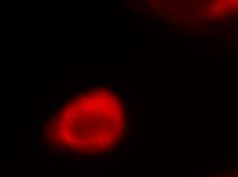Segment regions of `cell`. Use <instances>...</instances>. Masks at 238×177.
Returning a JSON list of instances; mask_svg holds the SVG:
<instances>
[{
    "instance_id": "cell-1",
    "label": "cell",
    "mask_w": 238,
    "mask_h": 177,
    "mask_svg": "<svg viewBox=\"0 0 238 177\" xmlns=\"http://www.w3.org/2000/svg\"><path fill=\"white\" fill-rule=\"evenodd\" d=\"M203 5V1H200V0H188L186 1V6L188 8H192V9H198L200 8Z\"/></svg>"
},
{
    "instance_id": "cell-2",
    "label": "cell",
    "mask_w": 238,
    "mask_h": 177,
    "mask_svg": "<svg viewBox=\"0 0 238 177\" xmlns=\"http://www.w3.org/2000/svg\"><path fill=\"white\" fill-rule=\"evenodd\" d=\"M169 8H170V10H172L174 12H180V13H183V12H184L182 7H180L178 5H176V4L170 5V6H169Z\"/></svg>"
},
{
    "instance_id": "cell-3",
    "label": "cell",
    "mask_w": 238,
    "mask_h": 177,
    "mask_svg": "<svg viewBox=\"0 0 238 177\" xmlns=\"http://www.w3.org/2000/svg\"><path fill=\"white\" fill-rule=\"evenodd\" d=\"M214 33V29L212 28V27H206L205 30H204V34L205 35H212Z\"/></svg>"
},
{
    "instance_id": "cell-4",
    "label": "cell",
    "mask_w": 238,
    "mask_h": 177,
    "mask_svg": "<svg viewBox=\"0 0 238 177\" xmlns=\"http://www.w3.org/2000/svg\"><path fill=\"white\" fill-rule=\"evenodd\" d=\"M237 16H238V15H237ZM237 16H231V18H230V22H231V24L233 25V26L237 25V21H236Z\"/></svg>"
},
{
    "instance_id": "cell-5",
    "label": "cell",
    "mask_w": 238,
    "mask_h": 177,
    "mask_svg": "<svg viewBox=\"0 0 238 177\" xmlns=\"http://www.w3.org/2000/svg\"><path fill=\"white\" fill-rule=\"evenodd\" d=\"M158 31L160 32V33H163V34H165L167 32V28L166 27H164V26H161L159 29H158Z\"/></svg>"
},
{
    "instance_id": "cell-6",
    "label": "cell",
    "mask_w": 238,
    "mask_h": 177,
    "mask_svg": "<svg viewBox=\"0 0 238 177\" xmlns=\"http://www.w3.org/2000/svg\"><path fill=\"white\" fill-rule=\"evenodd\" d=\"M156 31H157V30H156V27H154V26H152V27L150 26V27H149L148 32H150V33H151V32H156Z\"/></svg>"
},
{
    "instance_id": "cell-7",
    "label": "cell",
    "mask_w": 238,
    "mask_h": 177,
    "mask_svg": "<svg viewBox=\"0 0 238 177\" xmlns=\"http://www.w3.org/2000/svg\"><path fill=\"white\" fill-rule=\"evenodd\" d=\"M213 167H214V170H218V169H220V168L222 167V164H221V163H218V164H214Z\"/></svg>"
},
{
    "instance_id": "cell-8",
    "label": "cell",
    "mask_w": 238,
    "mask_h": 177,
    "mask_svg": "<svg viewBox=\"0 0 238 177\" xmlns=\"http://www.w3.org/2000/svg\"><path fill=\"white\" fill-rule=\"evenodd\" d=\"M71 92H72V88H67V89H66V93H67V94H69V93H71Z\"/></svg>"
},
{
    "instance_id": "cell-9",
    "label": "cell",
    "mask_w": 238,
    "mask_h": 177,
    "mask_svg": "<svg viewBox=\"0 0 238 177\" xmlns=\"http://www.w3.org/2000/svg\"><path fill=\"white\" fill-rule=\"evenodd\" d=\"M233 29H234V31H235V32H237L238 33V24L235 25V26H233Z\"/></svg>"
},
{
    "instance_id": "cell-10",
    "label": "cell",
    "mask_w": 238,
    "mask_h": 177,
    "mask_svg": "<svg viewBox=\"0 0 238 177\" xmlns=\"http://www.w3.org/2000/svg\"><path fill=\"white\" fill-rule=\"evenodd\" d=\"M199 52H205V49H198Z\"/></svg>"
},
{
    "instance_id": "cell-11",
    "label": "cell",
    "mask_w": 238,
    "mask_h": 177,
    "mask_svg": "<svg viewBox=\"0 0 238 177\" xmlns=\"http://www.w3.org/2000/svg\"><path fill=\"white\" fill-rule=\"evenodd\" d=\"M237 15H238V14H237Z\"/></svg>"
}]
</instances>
